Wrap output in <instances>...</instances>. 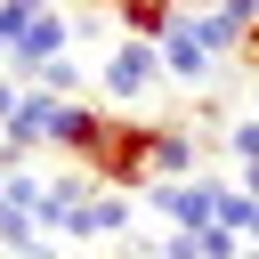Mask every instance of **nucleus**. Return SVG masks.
Here are the masks:
<instances>
[{"label": "nucleus", "instance_id": "nucleus-4", "mask_svg": "<svg viewBox=\"0 0 259 259\" xmlns=\"http://www.w3.org/2000/svg\"><path fill=\"white\" fill-rule=\"evenodd\" d=\"M146 202L170 219V227H219V202H227V178H154Z\"/></svg>", "mask_w": 259, "mask_h": 259}, {"label": "nucleus", "instance_id": "nucleus-1", "mask_svg": "<svg viewBox=\"0 0 259 259\" xmlns=\"http://www.w3.org/2000/svg\"><path fill=\"white\" fill-rule=\"evenodd\" d=\"M97 81H105V97H113V105H146V97H154V81H170V73H162V40L121 32V40L105 49Z\"/></svg>", "mask_w": 259, "mask_h": 259}, {"label": "nucleus", "instance_id": "nucleus-14", "mask_svg": "<svg viewBox=\"0 0 259 259\" xmlns=\"http://www.w3.org/2000/svg\"><path fill=\"white\" fill-rule=\"evenodd\" d=\"M235 186H243V194H259V162H243V170H235Z\"/></svg>", "mask_w": 259, "mask_h": 259}, {"label": "nucleus", "instance_id": "nucleus-11", "mask_svg": "<svg viewBox=\"0 0 259 259\" xmlns=\"http://www.w3.org/2000/svg\"><path fill=\"white\" fill-rule=\"evenodd\" d=\"M40 186H49V178L16 170V178H0V202H16V210H40Z\"/></svg>", "mask_w": 259, "mask_h": 259}, {"label": "nucleus", "instance_id": "nucleus-19", "mask_svg": "<svg viewBox=\"0 0 259 259\" xmlns=\"http://www.w3.org/2000/svg\"><path fill=\"white\" fill-rule=\"evenodd\" d=\"M251 113H259V81H251Z\"/></svg>", "mask_w": 259, "mask_h": 259}, {"label": "nucleus", "instance_id": "nucleus-13", "mask_svg": "<svg viewBox=\"0 0 259 259\" xmlns=\"http://www.w3.org/2000/svg\"><path fill=\"white\" fill-rule=\"evenodd\" d=\"M16 105H24V81H16V73H0V130L16 121Z\"/></svg>", "mask_w": 259, "mask_h": 259}, {"label": "nucleus", "instance_id": "nucleus-18", "mask_svg": "<svg viewBox=\"0 0 259 259\" xmlns=\"http://www.w3.org/2000/svg\"><path fill=\"white\" fill-rule=\"evenodd\" d=\"M0 259H32V251H0Z\"/></svg>", "mask_w": 259, "mask_h": 259}, {"label": "nucleus", "instance_id": "nucleus-2", "mask_svg": "<svg viewBox=\"0 0 259 259\" xmlns=\"http://www.w3.org/2000/svg\"><path fill=\"white\" fill-rule=\"evenodd\" d=\"M73 32H81V24H73V16H65V8L49 0V8H40V16H32V24L16 32V40H8V57H0V73H16V81H40V65H57V57H73Z\"/></svg>", "mask_w": 259, "mask_h": 259}, {"label": "nucleus", "instance_id": "nucleus-3", "mask_svg": "<svg viewBox=\"0 0 259 259\" xmlns=\"http://www.w3.org/2000/svg\"><path fill=\"white\" fill-rule=\"evenodd\" d=\"M219 65H235V57H219V49L194 32V8H178V24L162 32V73H170L178 89H210V81H219Z\"/></svg>", "mask_w": 259, "mask_h": 259}, {"label": "nucleus", "instance_id": "nucleus-15", "mask_svg": "<svg viewBox=\"0 0 259 259\" xmlns=\"http://www.w3.org/2000/svg\"><path fill=\"white\" fill-rule=\"evenodd\" d=\"M243 65H251V73H259V32H251V40H243Z\"/></svg>", "mask_w": 259, "mask_h": 259}, {"label": "nucleus", "instance_id": "nucleus-17", "mask_svg": "<svg viewBox=\"0 0 259 259\" xmlns=\"http://www.w3.org/2000/svg\"><path fill=\"white\" fill-rule=\"evenodd\" d=\"M243 259H259V243H243Z\"/></svg>", "mask_w": 259, "mask_h": 259}, {"label": "nucleus", "instance_id": "nucleus-7", "mask_svg": "<svg viewBox=\"0 0 259 259\" xmlns=\"http://www.w3.org/2000/svg\"><path fill=\"white\" fill-rule=\"evenodd\" d=\"M154 178H202V154H194L186 121H154Z\"/></svg>", "mask_w": 259, "mask_h": 259}, {"label": "nucleus", "instance_id": "nucleus-5", "mask_svg": "<svg viewBox=\"0 0 259 259\" xmlns=\"http://www.w3.org/2000/svg\"><path fill=\"white\" fill-rule=\"evenodd\" d=\"M65 243H97V235H130V194L121 186H97L89 202H73L65 210V227H57Z\"/></svg>", "mask_w": 259, "mask_h": 259}, {"label": "nucleus", "instance_id": "nucleus-9", "mask_svg": "<svg viewBox=\"0 0 259 259\" xmlns=\"http://www.w3.org/2000/svg\"><path fill=\"white\" fill-rule=\"evenodd\" d=\"M32 243H40V219L16 210V202H0V251H32Z\"/></svg>", "mask_w": 259, "mask_h": 259}, {"label": "nucleus", "instance_id": "nucleus-6", "mask_svg": "<svg viewBox=\"0 0 259 259\" xmlns=\"http://www.w3.org/2000/svg\"><path fill=\"white\" fill-rule=\"evenodd\" d=\"M105 130H113V113H97V105L65 97V105H57V130H49V146H57V154H73V162H89V154L105 146Z\"/></svg>", "mask_w": 259, "mask_h": 259}, {"label": "nucleus", "instance_id": "nucleus-10", "mask_svg": "<svg viewBox=\"0 0 259 259\" xmlns=\"http://www.w3.org/2000/svg\"><path fill=\"white\" fill-rule=\"evenodd\" d=\"M227 154H235V170H243V162H259V113L227 121Z\"/></svg>", "mask_w": 259, "mask_h": 259}, {"label": "nucleus", "instance_id": "nucleus-8", "mask_svg": "<svg viewBox=\"0 0 259 259\" xmlns=\"http://www.w3.org/2000/svg\"><path fill=\"white\" fill-rule=\"evenodd\" d=\"M178 8H186V0H113L121 32H138V40H162V32L178 24Z\"/></svg>", "mask_w": 259, "mask_h": 259}, {"label": "nucleus", "instance_id": "nucleus-12", "mask_svg": "<svg viewBox=\"0 0 259 259\" xmlns=\"http://www.w3.org/2000/svg\"><path fill=\"white\" fill-rule=\"evenodd\" d=\"M40 89H49V97H73V89H81V65H73V57L40 65Z\"/></svg>", "mask_w": 259, "mask_h": 259}, {"label": "nucleus", "instance_id": "nucleus-16", "mask_svg": "<svg viewBox=\"0 0 259 259\" xmlns=\"http://www.w3.org/2000/svg\"><path fill=\"white\" fill-rule=\"evenodd\" d=\"M243 243H259V219H251V235H243Z\"/></svg>", "mask_w": 259, "mask_h": 259}]
</instances>
